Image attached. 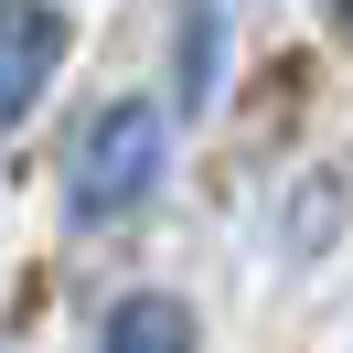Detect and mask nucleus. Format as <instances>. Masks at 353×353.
<instances>
[{
	"label": "nucleus",
	"instance_id": "7ed1b4c3",
	"mask_svg": "<svg viewBox=\"0 0 353 353\" xmlns=\"http://www.w3.org/2000/svg\"><path fill=\"white\" fill-rule=\"evenodd\" d=\"M97 353H193V310L172 289H129V300L97 321Z\"/></svg>",
	"mask_w": 353,
	"mask_h": 353
},
{
	"label": "nucleus",
	"instance_id": "39448f33",
	"mask_svg": "<svg viewBox=\"0 0 353 353\" xmlns=\"http://www.w3.org/2000/svg\"><path fill=\"white\" fill-rule=\"evenodd\" d=\"M332 32H343V43H353V0H332Z\"/></svg>",
	"mask_w": 353,
	"mask_h": 353
},
{
	"label": "nucleus",
	"instance_id": "f03ea898",
	"mask_svg": "<svg viewBox=\"0 0 353 353\" xmlns=\"http://www.w3.org/2000/svg\"><path fill=\"white\" fill-rule=\"evenodd\" d=\"M65 65V11L54 0H0V129H22Z\"/></svg>",
	"mask_w": 353,
	"mask_h": 353
},
{
	"label": "nucleus",
	"instance_id": "f257e3e1",
	"mask_svg": "<svg viewBox=\"0 0 353 353\" xmlns=\"http://www.w3.org/2000/svg\"><path fill=\"white\" fill-rule=\"evenodd\" d=\"M161 161H172V118H161L150 97H118V108H97L86 129H75V150H65V203H75L86 225H108V214H129V203L161 182Z\"/></svg>",
	"mask_w": 353,
	"mask_h": 353
},
{
	"label": "nucleus",
	"instance_id": "20e7f679",
	"mask_svg": "<svg viewBox=\"0 0 353 353\" xmlns=\"http://www.w3.org/2000/svg\"><path fill=\"white\" fill-rule=\"evenodd\" d=\"M203 97H214V0L182 11V108H203Z\"/></svg>",
	"mask_w": 353,
	"mask_h": 353
}]
</instances>
